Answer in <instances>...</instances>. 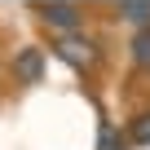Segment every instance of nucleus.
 Listing matches in <instances>:
<instances>
[{
    "instance_id": "obj_3",
    "label": "nucleus",
    "mask_w": 150,
    "mask_h": 150,
    "mask_svg": "<svg viewBox=\"0 0 150 150\" xmlns=\"http://www.w3.org/2000/svg\"><path fill=\"white\" fill-rule=\"evenodd\" d=\"M13 71L22 75L27 84H35V80H40V71H44V53H40V49H22L18 62H13Z\"/></svg>"
},
{
    "instance_id": "obj_4",
    "label": "nucleus",
    "mask_w": 150,
    "mask_h": 150,
    "mask_svg": "<svg viewBox=\"0 0 150 150\" xmlns=\"http://www.w3.org/2000/svg\"><path fill=\"white\" fill-rule=\"evenodd\" d=\"M119 13H124L128 22H137V27L150 31V0H128V5H119Z\"/></svg>"
},
{
    "instance_id": "obj_5",
    "label": "nucleus",
    "mask_w": 150,
    "mask_h": 150,
    "mask_svg": "<svg viewBox=\"0 0 150 150\" xmlns=\"http://www.w3.org/2000/svg\"><path fill=\"white\" fill-rule=\"evenodd\" d=\"M132 62L137 66H150V31H137L132 35Z\"/></svg>"
},
{
    "instance_id": "obj_6",
    "label": "nucleus",
    "mask_w": 150,
    "mask_h": 150,
    "mask_svg": "<svg viewBox=\"0 0 150 150\" xmlns=\"http://www.w3.org/2000/svg\"><path fill=\"white\" fill-rule=\"evenodd\" d=\"M128 137H132L137 146H150V115H137L132 128H128Z\"/></svg>"
},
{
    "instance_id": "obj_1",
    "label": "nucleus",
    "mask_w": 150,
    "mask_h": 150,
    "mask_svg": "<svg viewBox=\"0 0 150 150\" xmlns=\"http://www.w3.org/2000/svg\"><path fill=\"white\" fill-rule=\"evenodd\" d=\"M40 18L49 22V27H57V31H75V27H80V5H62V0H57V5H40Z\"/></svg>"
},
{
    "instance_id": "obj_2",
    "label": "nucleus",
    "mask_w": 150,
    "mask_h": 150,
    "mask_svg": "<svg viewBox=\"0 0 150 150\" xmlns=\"http://www.w3.org/2000/svg\"><path fill=\"white\" fill-rule=\"evenodd\" d=\"M57 53H62L71 66H88V62H93V44L80 40V35H62V40H57Z\"/></svg>"
}]
</instances>
